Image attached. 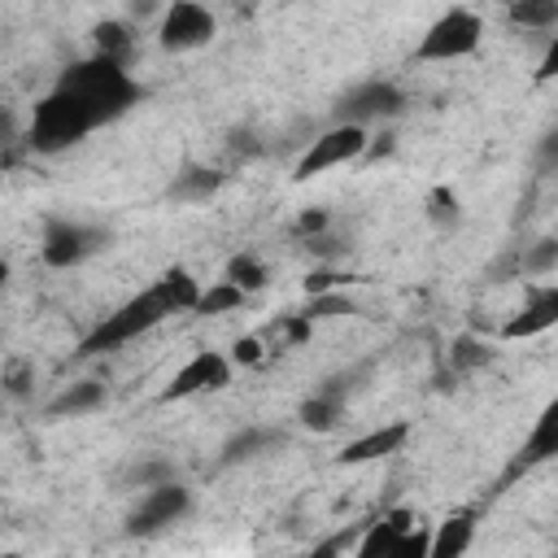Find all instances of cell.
Here are the masks:
<instances>
[{
	"mask_svg": "<svg viewBox=\"0 0 558 558\" xmlns=\"http://www.w3.org/2000/svg\"><path fill=\"white\" fill-rule=\"evenodd\" d=\"M201 296V283L183 270V266H170L161 279H153L140 296L122 301L113 314H105L83 340H78V357H100V353H113L122 344H131L135 336L153 331L157 323H166L170 314H183L192 310Z\"/></svg>",
	"mask_w": 558,
	"mask_h": 558,
	"instance_id": "obj_1",
	"label": "cell"
},
{
	"mask_svg": "<svg viewBox=\"0 0 558 558\" xmlns=\"http://www.w3.org/2000/svg\"><path fill=\"white\" fill-rule=\"evenodd\" d=\"M57 87L78 100V109L92 118V126L118 122L144 96V87L131 78L126 65H113V61H105L96 52L83 57V61H74V65H65L61 78H57Z\"/></svg>",
	"mask_w": 558,
	"mask_h": 558,
	"instance_id": "obj_2",
	"label": "cell"
},
{
	"mask_svg": "<svg viewBox=\"0 0 558 558\" xmlns=\"http://www.w3.org/2000/svg\"><path fill=\"white\" fill-rule=\"evenodd\" d=\"M92 131H96V126H92V118L78 109V100H74L70 92L52 87V92L35 105V113H31L26 144H31L35 153H61V148H74L78 140H87Z\"/></svg>",
	"mask_w": 558,
	"mask_h": 558,
	"instance_id": "obj_3",
	"label": "cell"
},
{
	"mask_svg": "<svg viewBox=\"0 0 558 558\" xmlns=\"http://www.w3.org/2000/svg\"><path fill=\"white\" fill-rule=\"evenodd\" d=\"M353 554L357 558H427V536L410 510H384V519L362 523Z\"/></svg>",
	"mask_w": 558,
	"mask_h": 558,
	"instance_id": "obj_4",
	"label": "cell"
},
{
	"mask_svg": "<svg viewBox=\"0 0 558 558\" xmlns=\"http://www.w3.org/2000/svg\"><path fill=\"white\" fill-rule=\"evenodd\" d=\"M480 39H484V17L475 9H449L423 31L414 57L418 61H462L480 48Z\"/></svg>",
	"mask_w": 558,
	"mask_h": 558,
	"instance_id": "obj_5",
	"label": "cell"
},
{
	"mask_svg": "<svg viewBox=\"0 0 558 558\" xmlns=\"http://www.w3.org/2000/svg\"><path fill=\"white\" fill-rule=\"evenodd\" d=\"M105 244H109V227H92V222H74V218H48L44 240H39V257L52 270H70V266H83L87 257H96Z\"/></svg>",
	"mask_w": 558,
	"mask_h": 558,
	"instance_id": "obj_6",
	"label": "cell"
},
{
	"mask_svg": "<svg viewBox=\"0 0 558 558\" xmlns=\"http://www.w3.org/2000/svg\"><path fill=\"white\" fill-rule=\"evenodd\" d=\"M401 113H405V92H401L392 78H366V83H353V87L336 100V109H331L336 122H357V126L392 122V118H401Z\"/></svg>",
	"mask_w": 558,
	"mask_h": 558,
	"instance_id": "obj_7",
	"label": "cell"
},
{
	"mask_svg": "<svg viewBox=\"0 0 558 558\" xmlns=\"http://www.w3.org/2000/svg\"><path fill=\"white\" fill-rule=\"evenodd\" d=\"M187 510H192V488H183L179 480H161L144 488L140 506L126 514V536H157L170 523H179Z\"/></svg>",
	"mask_w": 558,
	"mask_h": 558,
	"instance_id": "obj_8",
	"label": "cell"
},
{
	"mask_svg": "<svg viewBox=\"0 0 558 558\" xmlns=\"http://www.w3.org/2000/svg\"><path fill=\"white\" fill-rule=\"evenodd\" d=\"M366 140H371L366 126H357V122H336L331 131H323V135L301 153L292 179H314V174H323V170H331V166L357 161V157L366 153Z\"/></svg>",
	"mask_w": 558,
	"mask_h": 558,
	"instance_id": "obj_9",
	"label": "cell"
},
{
	"mask_svg": "<svg viewBox=\"0 0 558 558\" xmlns=\"http://www.w3.org/2000/svg\"><path fill=\"white\" fill-rule=\"evenodd\" d=\"M231 384V357L218 353V349H196L174 375L170 384L161 388V401H187V397H201V392H218Z\"/></svg>",
	"mask_w": 558,
	"mask_h": 558,
	"instance_id": "obj_10",
	"label": "cell"
},
{
	"mask_svg": "<svg viewBox=\"0 0 558 558\" xmlns=\"http://www.w3.org/2000/svg\"><path fill=\"white\" fill-rule=\"evenodd\" d=\"M214 31H218V22L201 0H170V9L161 13L157 39L166 52H192V48H205L214 39Z\"/></svg>",
	"mask_w": 558,
	"mask_h": 558,
	"instance_id": "obj_11",
	"label": "cell"
},
{
	"mask_svg": "<svg viewBox=\"0 0 558 558\" xmlns=\"http://www.w3.org/2000/svg\"><path fill=\"white\" fill-rule=\"evenodd\" d=\"M558 323V283H536L527 288L523 310L501 327V340H532Z\"/></svg>",
	"mask_w": 558,
	"mask_h": 558,
	"instance_id": "obj_12",
	"label": "cell"
},
{
	"mask_svg": "<svg viewBox=\"0 0 558 558\" xmlns=\"http://www.w3.org/2000/svg\"><path fill=\"white\" fill-rule=\"evenodd\" d=\"M554 453H558V405H545L541 418H536V427H532V436H527L523 449L510 458V466H506V475H501V488L514 484L519 475H527L532 466L549 462Z\"/></svg>",
	"mask_w": 558,
	"mask_h": 558,
	"instance_id": "obj_13",
	"label": "cell"
},
{
	"mask_svg": "<svg viewBox=\"0 0 558 558\" xmlns=\"http://www.w3.org/2000/svg\"><path fill=\"white\" fill-rule=\"evenodd\" d=\"M405 440H410V423H384V427H375V432L349 440V445L336 453V466H362V462L388 458V453H397Z\"/></svg>",
	"mask_w": 558,
	"mask_h": 558,
	"instance_id": "obj_14",
	"label": "cell"
},
{
	"mask_svg": "<svg viewBox=\"0 0 558 558\" xmlns=\"http://www.w3.org/2000/svg\"><path fill=\"white\" fill-rule=\"evenodd\" d=\"M105 379H74L65 384L48 405H44V418H78V414H92L105 405Z\"/></svg>",
	"mask_w": 558,
	"mask_h": 558,
	"instance_id": "obj_15",
	"label": "cell"
},
{
	"mask_svg": "<svg viewBox=\"0 0 558 558\" xmlns=\"http://www.w3.org/2000/svg\"><path fill=\"white\" fill-rule=\"evenodd\" d=\"M135 48H140V39H135V26H131V22L109 17V22H96V26H92V52H96V57H105V61L131 70Z\"/></svg>",
	"mask_w": 558,
	"mask_h": 558,
	"instance_id": "obj_16",
	"label": "cell"
},
{
	"mask_svg": "<svg viewBox=\"0 0 558 558\" xmlns=\"http://www.w3.org/2000/svg\"><path fill=\"white\" fill-rule=\"evenodd\" d=\"M279 445H283V432H279V427L248 423L244 432H235V436L222 445L218 466H240V462H253V458H262V453H270V449H279Z\"/></svg>",
	"mask_w": 558,
	"mask_h": 558,
	"instance_id": "obj_17",
	"label": "cell"
},
{
	"mask_svg": "<svg viewBox=\"0 0 558 558\" xmlns=\"http://www.w3.org/2000/svg\"><path fill=\"white\" fill-rule=\"evenodd\" d=\"M488 362H497V349L488 336H475V331H462L453 336L449 353H445V371L458 379V375H471V371H484Z\"/></svg>",
	"mask_w": 558,
	"mask_h": 558,
	"instance_id": "obj_18",
	"label": "cell"
},
{
	"mask_svg": "<svg viewBox=\"0 0 558 558\" xmlns=\"http://www.w3.org/2000/svg\"><path fill=\"white\" fill-rule=\"evenodd\" d=\"M475 541V519L471 514H449L436 523V536H427V558H462Z\"/></svg>",
	"mask_w": 558,
	"mask_h": 558,
	"instance_id": "obj_19",
	"label": "cell"
},
{
	"mask_svg": "<svg viewBox=\"0 0 558 558\" xmlns=\"http://www.w3.org/2000/svg\"><path fill=\"white\" fill-rule=\"evenodd\" d=\"M344 410H349V401H340V397L314 388V392L301 401L296 418H301V427H310V432H331V427L344 418Z\"/></svg>",
	"mask_w": 558,
	"mask_h": 558,
	"instance_id": "obj_20",
	"label": "cell"
},
{
	"mask_svg": "<svg viewBox=\"0 0 558 558\" xmlns=\"http://www.w3.org/2000/svg\"><path fill=\"white\" fill-rule=\"evenodd\" d=\"M222 279H227V283H235L244 296H253V292H262V288H266L270 270H266V262H262L257 253H235V257L227 262Z\"/></svg>",
	"mask_w": 558,
	"mask_h": 558,
	"instance_id": "obj_21",
	"label": "cell"
},
{
	"mask_svg": "<svg viewBox=\"0 0 558 558\" xmlns=\"http://www.w3.org/2000/svg\"><path fill=\"white\" fill-rule=\"evenodd\" d=\"M506 17H510V26H523V31H554L558 0H510Z\"/></svg>",
	"mask_w": 558,
	"mask_h": 558,
	"instance_id": "obj_22",
	"label": "cell"
},
{
	"mask_svg": "<svg viewBox=\"0 0 558 558\" xmlns=\"http://www.w3.org/2000/svg\"><path fill=\"white\" fill-rule=\"evenodd\" d=\"M222 187V174L218 170H205V166H187L183 174H174V183H170V196L174 201H205V196H214Z\"/></svg>",
	"mask_w": 558,
	"mask_h": 558,
	"instance_id": "obj_23",
	"label": "cell"
},
{
	"mask_svg": "<svg viewBox=\"0 0 558 558\" xmlns=\"http://www.w3.org/2000/svg\"><path fill=\"white\" fill-rule=\"evenodd\" d=\"M554 270H558V240L554 235H541V240H532V244L519 248V275L545 279Z\"/></svg>",
	"mask_w": 558,
	"mask_h": 558,
	"instance_id": "obj_24",
	"label": "cell"
},
{
	"mask_svg": "<svg viewBox=\"0 0 558 558\" xmlns=\"http://www.w3.org/2000/svg\"><path fill=\"white\" fill-rule=\"evenodd\" d=\"M310 331H314V318H310L305 310H296V314H279V318L266 327V336L275 340V349H296V344L310 340Z\"/></svg>",
	"mask_w": 558,
	"mask_h": 558,
	"instance_id": "obj_25",
	"label": "cell"
},
{
	"mask_svg": "<svg viewBox=\"0 0 558 558\" xmlns=\"http://www.w3.org/2000/svg\"><path fill=\"white\" fill-rule=\"evenodd\" d=\"M161 480H174V462L161 458V453H148V458H135L126 466V488H153Z\"/></svg>",
	"mask_w": 558,
	"mask_h": 558,
	"instance_id": "obj_26",
	"label": "cell"
},
{
	"mask_svg": "<svg viewBox=\"0 0 558 558\" xmlns=\"http://www.w3.org/2000/svg\"><path fill=\"white\" fill-rule=\"evenodd\" d=\"M244 305V292L235 288V283H227V279H218L214 288H201V296H196V314H227V310H240Z\"/></svg>",
	"mask_w": 558,
	"mask_h": 558,
	"instance_id": "obj_27",
	"label": "cell"
},
{
	"mask_svg": "<svg viewBox=\"0 0 558 558\" xmlns=\"http://www.w3.org/2000/svg\"><path fill=\"white\" fill-rule=\"evenodd\" d=\"M427 218H432L440 231H453V227L462 222V205H458L453 187H432V196H427Z\"/></svg>",
	"mask_w": 558,
	"mask_h": 558,
	"instance_id": "obj_28",
	"label": "cell"
},
{
	"mask_svg": "<svg viewBox=\"0 0 558 558\" xmlns=\"http://www.w3.org/2000/svg\"><path fill=\"white\" fill-rule=\"evenodd\" d=\"M305 314L318 323V318H340V314H357V305L340 292V288H331V292H318V296H310V305H305Z\"/></svg>",
	"mask_w": 558,
	"mask_h": 558,
	"instance_id": "obj_29",
	"label": "cell"
},
{
	"mask_svg": "<svg viewBox=\"0 0 558 558\" xmlns=\"http://www.w3.org/2000/svg\"><path fill=\"white\" fill-rule=\"evenodd\" d=\"M305 248H310V257H318V262H336V257H344V253H349V240H336V235H331V227H327L323 235H310V240H305Z\"/></svg>",
	"mask_w": 558,
	"mask_h": 558,
	"instance_id": "obj_30",
	"label": "cell"
},
{
	"mask_svg": "<svg viewBox=\"0 0 558 558\" xmlns=\"http://www.w3.org/2000/svg\"><path fill=\"white\" fill-rule=\"evenodd\" d=\"M0 384H4V392H9V397H17V401H22V397H31V384H35L31 362H9Z\"/></svg>",
	"mask_w": 558,
	"mask_h": 558,
	"instance_id": "obj_31",
	"label": "cell"
},
{
	"mask_svg": "<svg viewBox=\"0 0 558 558\" xmlns=\"http://www.w3.org/2000/svg\"><path fill=\"white\" fill-rule=\"evenodd\" d=\"M331 227V214L327 209H301L296 222H292V235L296 240H310V235H323Z\"/></svg>",
	"mask_w": 558,
	"mask_h": 558,
	"instance_id": "obj_32",
	"label": "cell"
},
{
	"mask_svg": "<svg viewBox=\"0 0 558 558\" xmlns=\"http://www.w3.org/2000/svg\"><path fill=\"white\" fill-rule=\"evenodd\" d=\"M262 357H266V336H240L231 344V362H240V366H257Z\"/></svg>",
	"mask_w": 558,
	"mask_h": 558,
	"instance_id": "obj_33",
	"label": "cell"
},
{
	"mask_svg": "<svg viewBox=\"0 0 558 558\" xmlns=\"http://www.w3.org/2000/svg\"><path fill=\"white\" fill-rule=\"evenodd\" d=\"M558 170V135L545 131L541 135V148H536V179H549Z\"/></svg>",
	"mask_w": 558,
	"mask_h": 558,
	"instance_id": "obj_34",
	"label": "cell"
},
{
	"mask_svg": "<svg viewBox=\"0 0 558 558\" xmlns=\"http://www.w3.org/2000/svg\"><path fill=\"white\" fill-rule=\"evenodd\" d=\"M331 288H344V275H340V270H327V266H323V270H314V275L305 279V292H310V296L331 292Z\"/></svg>",
	"mask_w": 558,
	"mask_h": 558,
	"instance_id": "obj_35",
	"label": "cell"
},
{
	"mask_svg": "<svg viewBox=\"0 0 558 558\" xmlns=\"http://www.w3.org/2000/svg\"><path fill=\"white\" fill-rule=\"evenodd\" d=\"M9 283V262H0V288Z\"/></svg>",
	"mask_w": 558,
	"mask_h": 558,
	"instance_id": "obj_36",
	"label": "cell"
}]
</instances>
